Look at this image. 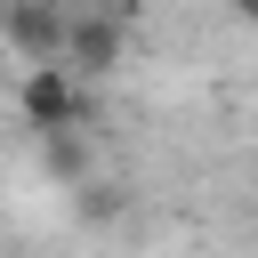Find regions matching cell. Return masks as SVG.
Masks as SVG:
<instances>
[{
  "label": "cell",
  "instance_id": "7",
  "mask_svg": "<svg viewBox=\"0 0 258 258\" xmlns=\"http://www.w3.org/2000/svg\"><path fill=\"white\" fill-rule=\"evenodd\" d=\"M0 48H8V0H0Z\"/></svg>",
  "mask_w": 258,
  "mask_h": 258
},
{
  "label": "cell",
  "instance_id": "8",
  "mask_svg": "<svg viewBox=\"0 0 258 258\" xmlns=\"http://www.w3.org/2000/svg\"><path fill=\"white\" fill-rule=\"evenodd\" d=\"M56 8H81V0H56Z\"/></svg>",
  "mask_w": 258,
  "mask_h": 258
},
{
  "label": "cell",
  "instance_id": "6",
  "mask_svg": "<svg viewBox=\"0 0 258 258\" xmlns=\"http://www.w3.org/2000/svg\"><path fill=\"white\" fill-rule=\"evenodd\" d=\"M226 8H234V16H242V24H258V0H226Z\"/></svg>",
  "mask_w": 258,
  "mask_h": 258
},
{
  "label": "cell",
  "instance_id": "4",
  "mask_svg": "<svg viewBox=\"0 0 258 258\" xmlns=\"http://www.w3.org/2000/svg\"><path fill=\"white\" fill-rule=\"evenodd\" d=\"M40 161H48L56 177H73V185H89V145H81L73 129H48V137H40Z\"/></svg>",
  "mask_w": 258,
  "mask_h": 258
},
{
  "label": "cell",
  "instance_id": "1",
  "mask_svg": "<svg viewBox=\"0 0 258 258\" xmlns=\"http://www.w3.org/2000/svg\"><path fill=\"white\" fill-rule=\"evenodd\" d=\"M16 113L48 137V129H81L89 121V81L64 64V56H48V64H24V81H16Z\"/></svg>",
  "mask_w": 258,
  "mask_h": 258
},
{
  "label": "cell",
  "instance_id": "3",
  "mask_svg": "<svg viewBox=\"0 0 258 258\" xmlns=\"http://www.w3.org/2000/svg\"><path fill=\"white\" fill-rule=\"evenodd\" d=\"M64 24H73V8H56V0H8V48L24 64L64 56Z\"/></svg>",
  "mask_w": 258,
  "mask_h": 258
},
{
  "label": "cell",
  "instance_id": "2",
  "mask_svg": "<svg viewBox=\"0 0 258 258\" xmlns=\"http://www.w3.org/2000/svg\"><path fill=\"white\" fill-rule=\"evenodd\" d=\"M121 56H129V16L81 0L73 24H64V64H73L81 81H105V73H121Z\"/></svg>",
  "mask_w": 258,
  "mask_h": 258
},
{
  "label": "cell",
  "instance_id": "5",
  "mask_svg": "<svg viewBox=\"0 0 258 258\" xmlns=\"http://www.w3.org/2000/svg\"><path fill=\"white\" fill-rule=\"evenodd\" d=\"M81 218H113V194L105 185H81Z\"/></svg>",
  "mask_w": 258,
  "mask_h": 258
}]
</instances>
